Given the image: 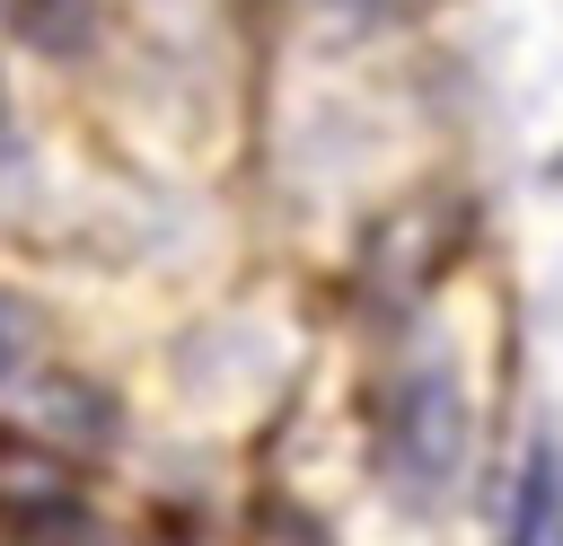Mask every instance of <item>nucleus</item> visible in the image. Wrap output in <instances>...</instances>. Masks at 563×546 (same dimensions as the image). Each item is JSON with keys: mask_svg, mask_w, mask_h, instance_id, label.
Instances as JSON below:
<instances>
[{"mask_svg": "<svg viewBox=\"0 0 563 546\" xmlns=\"http://www.w3.org/2000/svg\"><path fill=\"white\" fill-rule=\"evenodd\" d=\"M26 361H35V308L0 291V387H9V379H18Z\"/></svg>", "mask_w": 563, "mask_h": 546, "instance_id": "f03ea898", "label": "nucleus"}, {"mask_svg": "<svg viewBox=\"0 0 563 546\" xmlns=\"http://www.w3.org/2000/svg\"><path fill=\"white\" fill-rule=\"evenodd\" d=\"M510 546H563V449L537 440L519 467V511H510Z\"/></svg>", "mask_w": 563, "mask_h": 546, "instance_id": "f257e3e1", "label": "nucleus"}]
</instances>
